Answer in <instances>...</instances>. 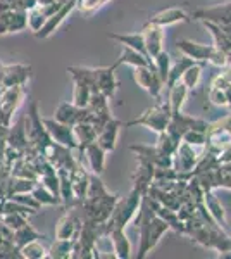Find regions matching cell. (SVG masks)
Returning a JSON list of instances; mask_svg holds the SVG:
<instances>
[{
  "label": "cell",
  "mask_w": 231,
  "mask_h": 259,
  "mask_svg": "<svg viewBox=\"0 0 231 259\" xmlns=\"http://www.w3.org/2000/svg\"><path fill=\"white\" fill-rule=\"evenodd\" d=\"M133 223L140 233V247H138V259L147 257V254L152 252V249H155V245L161 242L162 235L167 232L169 225L164 221L161 216L155 214L154 207H152V199L149 194H145L142 197L140 202V209L136 211Z\"/></svg>",
  "instance_id": "cell-1"
},
{
  "label": "cell",
  "mask_w": 231,
  "mask_h": 259,
  "mask_svg": "<svg viewBox=\"0 0 231 259\" xmlns=\"http://www.w3.org/2000/svg\"><path fill=\"white\" fill-rule=\"evenodd\" d=\"M119 195L107 192L106 185L100 180V175H90V187L86 197L81 200V220L86 223L104 225L114 209Z\"/></svg>",
  "instance_id": "cell-2"
},
{
  "label": "cell",
  "mask_w": 231,
  "mask_h": 259,
  "mask_svg": "<svg viewBox=\"0 0 231 259\" xmlns=\"http://www.w3.org/2000/svg\"><path fill=\"white\" fill-rule=\"evenodd\" d=\"M144 195L145 194H142L140 190L131 189V192H129L124 199H117L111 216H109V220L104 223V235L107 237V233L111 232V230L124 228L129 221H133L136 211L140 209V202Z\"/></svg>",
  "instance_id": "cell-3"
},
{
  "label": "cell",
  "mask_w": 231,
  "mask_h": 259,
  "mask_svg": "<svg viewBox=\"0 0 231 259\" xmlns=\"http://www.w3.org/2000/svg\"><path fill=\"white\" fill-rule=\"evenodd\" d=\"M176 47L183 56H188L190 59L197 62H211V64L222 68L224 64H228V54L224 50L217 49L216 45H205V44H197L192 40H178Z\"/></svg>",
  "instance_id": "cell-4"
},
{
  "label": "cell",
  "mask_w": 231,
  "mask_h": 259,
  "mask_svg": "<svg viewBox=\"0 0 231 259\" xmlns=\"http://www.w3.org/2000/svg\"><path fill=\"white\" fill-rule=\"evenodd\" d=\"M26 133H28V147L38 150L40 154H43L45 150L49 149V145L52 144V139H50L47 128L43 124V118L38 112V106L36 102L29 104L28 109V116L26 118Z\"/></svg>",
  "instance_id": "cell-5"
},
{
  "label": "cell",
  "mask_w": 231,
  "mask_h": 259,
  "mask_svg": "<svg viewBox=\"0 0 231 259\" xmlns=\"http://www.w3.org/2000/svg\"><path fill=\"white\" fill-rule=\"evenodd\" d=\"M171 107L167 102H159L152 107H149L144 114H140L138 118L128 121V123H123V126L129 128V126H145L149 130H152L159 135V133L166 132L167 124H169L171 119Z\"/></svg>",
  "instance_id": "cell-6"
},
{
  "label": "cell",
  "mask_w": 231,
  "mask_h": 259,
  "mask_svg": "<svg viewBox=\"0 0 231 259\" xmlns=\"http://www.w3.org/2000/svg\"><path fill=\"white\" fill-rule=\"evenodd\" d=\"M209 124L211 123H207V121H204L200 118H193V116H188V114H184V112L178 111L171 114V119H169V124H167L166 132L169 133L176 142H181L183 135L188 130H199V132L207 133Z\"/></svg>",
  "instance_id": "cell-7"
},
{
  "label": "cell",
  "mask_w": 231,
  "mask_h": 259,
  "mask_svg": "<svg viewBox=\"0 0 231 259\" xmlns=\"http://www.w3.org/2000/svg\"><path fill=\"white\" fill-rule=\"evenodd\" d=\"M133 80L140 89H144L147 94L152 95L155 100H161V92L166 83L159 76L157 69L154 66H138L133 68Z\"/></svg>",
  "instance_id": "cell-8"
},
{
  "label": "cell",
  "mask_w": 231,
  "mask_h": 259,
  "mask_svg": "<svg viewBox=\"0 0 231 259\" xmlns=\"http://www.w3.org/2000/svg\"><path fill=\"white\" fill-rule=\"evenodd\" d=\"M200 154L197 152L195 147L187 142H179L178 149L173 154V168L181 175H190L193 177V169H195L197 162L200 161Z\"/></svg>",
  "instance_id": "cell-9"
},
{
  "label": "cell",
  "mask_w": 231,
  "mask_h": 259,
  "mask_svg": "<svg viewBox=\"0 0 231 259\" xmlns=\"http://www.w3.org/2000/svg\"><path fill=\"white\" fill-rule=\"evenodd\" d=\"M43 124L47 128L50 139L56 142V144L64 145V147L69 149H79L76 135H74V128L71 124L61 123L57 119H45V118H43Z\"/></svg>",
  "instance_id": "cell-10"
},
{
  "label": "cell",
  "mask_w": 231,
  "mask_h": 259,
  "mask_svg": "<svg viewBox=\"0 0 231 259\" xmlns=\"http://www.w3.org/2000/svg\"><path fill=\"white\" fill-rule=\"evenodd\" d=\"M54 119L74 126V124L83 123V121L91 123V112L88 107H79L73 102H62L57 106L56 114H54Z\"/></svg>",
  "instance_id": "cell-11"
},
{
  "label": "cell",
  "mask_w": 231,
  "mask_h": 259,
  "mask_svg": "<svg viewBox=\"0 0 231 259\" xmlns=\"http://www.w3.org/2000/svg\"><path fill=\"white\" fill-rule=\"evenodd\" d=\"M74 9H76V0H66V4L61 7V9H59L57 12H54V14L50 16V18H47L45 24L41 26V30L36 31L35 36H36V38H41V40H45V38H49V36H52L54 31H56L57 28L61 26L62 23H64L66 18H68V16Z\"/></svg>",
  "instance_id": "cell-12"
},
{
  "label": "cell",
  "mask_w": 231,
  "mask_h": 259,
  "mask_svg": "<svg viewBox=\"0 0 231 259\" xmlns=\"http://www.w3.org/2000/svg\"><path fill=\"white\" fill-rule=\"evenodd\" d=\"M142 33H144V38H145L147 54H149V57L154 61V57H157L164 50V28L157 26V24L149 21V23L142 28Z\"/></svg>",
  "instance_id": "cell-13"
},
{
  "label": "cell",
  "mask_w": 231,
  "mask_h": 259,
  "mask_svg": "<svg viewBox=\"0 0 231 259\" xmlns=\"http://www.w3.org/2000/svg\"><path fill=\"white\" fill-rule=\"evenodd\" d=\"M192 18L199 21H209V23H217V24H231V0L216 7L195 11L192 14Z\"/></svg>",
  "instance_id": "cell-14"
},
{
  "label": "cell",
  "mask_w": 231,
  "mask_h": 259,
  "mask_svg": "<svg viewBox=\"0 0 231 259\" xmlns=\"http://www.w3.org/2000/svg\"><path fill=\"white\" fill-rule=\"evenodd\" d=\"M83 227V220L76 212L68 211L57 223L56 228V239H78L79 232Z\"/></svg>",
  "instance_id": "cell-15"
},
{
  "label": "cell",
  "mask_w": 231,
  "mask_h": 259,
  "mask_svg": "<svg viewBox=\"0 0 231 259\" xmlns=\"http://www.w3.org/2000/svg\"><path fill=\"white\" fill-rule=\"evenodd\" d=\"M121 128H123V121L111 118L102 126V130L99 132V135H97V144L106 150V152H112V150L116 149L117 137H119Z\"/></svg>",
  "instance_id": "cell-16"
},
{
  "label": "cell",
  "mask_w": 231,
  "mask_h": 259,
  "mask_svg": "<svg viewBox=\"0 0 231 259\" xmlns=\"http://www.w3.org/2000/svg\"><path fill=\"white\" fill-rule=\"evenodd\" d=\"M190 19L192 16L183 7H169V9H164L161 12H157V14H154L149 21L161 28H166L176 23H188Z\"/></svg>",
  "instance_id": "cell-17"
},
{
  "label": "cell",
  "mask_w": 231,
  "mask_h": 259,
  "mask_svg": "<svg viewBox=\"0 0 231 259\" xmlns=\"http://www.w3.org/2000/svg\"><path fill=\"white\" fill-rule=\"evenodd\" d=\"M136 161H138V168L135 171V175H133V189L140 190L142 194H147L154 182L155 166L152 162L140 159V157H136Z\"/></svg>",
  "instance_id": "cell-18"
},
{
  "label": "cell",
  "mask_w": 231,
  "mask_h": 259,
  "mask_svg": "<svg viewBox=\"0 0 231 259\" xmlns=\"http://www.w3.org/2000/svg\"><path fill=\"white\" fill-rule=\"evenodd\" d=\"M117 68L114 64L112 66H106V68H95V78H97V87H99V92H102L106 97L112 99L117 90V80L114 71Z\"/></svg>",
  "instance_id": "cell-19"
},
{
  "label": "cell",
  "mask_w": 231,
  "mask_h": 259,
  "mask_svg": "<svg viewBox=\"0 0 231 259\" xmlns=\"http://www.w3.org/2000/svg\"><path fill=\"white\" fill-rule=\"evenodd\" d=\"M24 99V89L23 85H16V87H7V90L4 92L2 100H0V109L6 114V118L9 119L12 116V112L19 107V104Z\"/></svg>",
  "instance_id": "cell-20"
},
{
  "label": "cell",
  "mask_w": 231,
  "mask_h": 259,
  "mask_svg": "<svg viewBox=\"0 0 231 259\" xmlns=\"http://www.w3.org/2000/svg\"><path fill=\"white\" fill-rule=\"evenodd\" d=\"M69 177H71V183H73L74 195H76L78 202H81V200L86 197L88 187H90V175H88L86 169L78 162V164H74L73 168L69 169Z\"/></svg>",
  "instance_id": "cell-21"
},
{
  "label": "cell",
  "mask_w": 231,
  "mask_h": 259,
  "mask_svg": "<svg viewBox=\"0 0 231 259\" xmlns=\"http://www.w3.org/2000/svg\"><path fill=\"white\" fill-rule=\"evenodd\" d=\"M204 26L211 31L216 41V47L224 50L226 54L231 52V24H217V23H209V21H202Z\"/></svg>",
  "instance_id": "cell-22"
},
{
  "label": "cell",
  "mask_w": 231,
  "mask_h": 259,
  "mask_svg": "<svg viewBox=\"0 0 231 259\" xmlns=\"http://www.w3.org/2000/svg\"><path fill=\"white\" fill-rule=\"evenodd\" d=\"M107 237H111L112 244V252L117 259H128L131 256V242L126 237L124 228H114L107 233Z\"/></svg>",
  "instance_id": "cell-23"
},
{
  "label": "cell",
  "mask_w": 231,
  "mask_h": 259,
  "mask_svg": "<svg viewBox=\"0 0 231 259\" xmlns=\"http://www.w3.org/2000/svg\"><path fill=\"white\" fill-rule=\"evenodd\" d=\"M109 38L119 41V44L124 45V47L135 49L140 54H144V56L149 57V54H147V47H145L144 33H142V31H138V33H109ZM149 59H150V57H149ZM150 61H152V59H150Z\"/></svg>",
  "instance_id": "cell-24"
},
{
  "label": "cell",
  "mask_w": 231,
  "mask_h": 259,
  "mask_svg": "<svg viewBox=\"0 0 231 259\" xmlns=\"http://www.w3.org/2000/svg\"><path fill=\"white\" fill-rule=\"evenodd\" d=\"M57 175H59V187H61V199L62 204H64L68 209H73L78 204V199L74 195L73 190V183H71V177L69 171L64 168H57Z\"/></svg>",
  "instance_id": "cell-25"
},
{
  "label": "cell",
  "mask_w": 231,
  "mask_h": 259,
  "mask_svg": "<svg viewBox=\"0 0 231 259\" xmlns=\"http://www.w3.org/2000/svg\"><path fill=\"white\" fill-rule=\"evenodd\" d=\"M7 145L18 149L19 152H26L28 149V133H26V119H21L7 132Z\"/></svg>",
  "instance_id": "cell-26"
},
{
  "label": "cell",
  "mask_w": 231,
  "mask_h": 259,
  "mask_svg": "<svg viewBox=\"0 0 231 259\" xmlns=\"http://www.w3.org/2000/svg\"><path fill=\"white\" fill-rule=\"evenodd\" d=\"M85 154L88 157V164L94 175H102L104 168H106V150L100 147L97 142H91L85 147Z\"/></svg>",
  "instance_id": "cell-27"
},
{
  "label": "cell",
  "mask_w": 231,
  "mask_h": 259,
  "mask_svg": "<svg viewBox=\"0 0 231 259\" xmlns=\"http://www.w3.org/2000/svg\"><path fill=\"white\" fill-rule=\"evenodd\" d=\"M204 206L207 207L209 214L212 216L214 221H216L219 227H224L226 225V211L222 207L221 200L216 197L214 190H204Z\"/></svg>",
  "instance_id": "cell-28"
},
{
  "label": "cell",
  "mask_w": 231,
  "mask_h": 259,
  "mask_svg": "<svg viewBox=\"0 0 231 259\" xmlns=\"http://www.w3.org/2000/svg\"><path fill=\"white\" fill-rule=\"evenodd\" d=\"M121 64H129V66H133V68H138V66H154V61H150L149 57L140 54L138 50L124 47L123 45V52H121L119 59L114 62L116 68H119Z\"/></svg>",
  "instance_id": "cell-29"
},
{
  "label": "cell",
  "mask_w": 231,
  "mask_h": 259,
  "mask_svg": "<svg viewBox=\"0 0 231 259\" xmlns=\"http://www.w3.org/2000/svg\"><path fill=\"white\" fill-rule=\"evenodd\" d=\"M28 78H29V68H28V66L16 64V66H9V68L4 69L2 83L6 87H16V85H23L24 87V81H26Z\"/></svg>",
  "instance_id": "cell-30"
},
{
  "label": "cell",
  "mask_w": 231,
  "mask_h": 259,
  "mask_svg": "<svg viewBox=\"0 0 231 259\" xmlns=\"http://www.w3.org/2000/svg\"><path fill=\"white\" fill-rule=\"evenodd\" d=\"M76 239H57L52 247L47 250V257L50 259H69L73 257Z\"/></svg>",
  "instance_id": "cell-31"
},
{
  "label": "cell",
  "mask_w": 231,
  "mask_h": 259,
  "mask_svg": "<svg viewBox=\"0 0 231 259\" xmlns=\"http://www.w3.org/2000/svg\"><path fill=\"white\" fill-rule=\"evenodd\" d=\"M73 78V83H74V89H73V104H76L79 107H88L90 104V99H91V87L88 85L85 80L78 76H71Z\"/></svg>",
  "instance_id": "cell-32"
},
{
  "label": "cell",
  "mask_w": 231,
  "mask_h": 259,
  "mask_svg": "<svg viewBox=\"0 0 231 259\" xmlns=\"http://www.w3.org/2000/svg\"><path fill=\"white\" fill-rule=\"evenodd\" d=\"M195 62H197V61L190 59L188 56H181L178 61L174 62V64H171L169 74H167V80H166V87H167V89H171V87L176 85V83L181 80V76H183L184 71L190 68V66L195 64Z\"/></svg>",
  "instance_id": "cell-33"
},
{
  "label": "cell",
  "mask_w": 231,
  "mask_h": 259,
  "mask_svg": "<svg viewBox=\"0 0 231 259\" xmlns=\"http://www.w3.org/2000/svg\"><path fill=\"white\" fill-rule=\"evenodd\" d=\"M74 135H76V140L79 144V149L85 150V147L91 142H97V130L91 123L88 121H83V123L74 124Z\"/></svg>",
  "instance_id": "cell-34"
},
{
  "label": "cell",
  "mask_w": 231,
  "mask_h": 259,
  "mask_svg": "<svg viewBox=\"0 0 231 259\" xmlns=\"http://www.w3.org/2000/svg\"><path fill=\"white\" fill-rule=\"evenodd\" d=\"M188 92H190V89H188L187 85H183L181 81H178L176 85L171 87L169 89V100H167V104H169V107H171V112L181 111L184 100H187V97H188Z\"/></svg>",
  "instance_id": "cell-35"
},
{
  "label": "cell",
  "mask_w": 231,
  "mask_h": 259,
  "mask_svg": "<svg viewBox=\"0 0 231 259\" xmlns=\"http://www.w3.org/2000/svg\"><path fill=\"white\" fill-rule=\"evenodd\" d=\"M38 239H45V237H43V235H40V233L36 232V230L33 228L29 223H26V225H23L21 228L14 230V237H12V242H14L16 247L21 249L23 245H26L28 242L38 240Z\"/></svg>",
  "instance_id": "cell-36"
},
{
  "label": "cell",
  "mask_w": 231,
  "mask_h": 259,
  "mask_svg": "<svg viewBox=\"0 0 231 259\" xmlns=\"http://www.w3.org/2000/svg\"><path fill=\"white\" fill-rule=\"evenodd\" d=\"M36 180H28V178H11V182L7 183V199L12 197L16 194H26V192H31L36 185Z\"/></svg>",
  "instance_id": "cell-37"
},
{
  "label": "cell",
  "mask_w": 231,
  "mask_h": 259,
  "mask_svg": "<svg viewBox=\"0 0 231 259\" xmlns=\"http://www.w3.org/2000/svg\"><path fill=\"white\" fill-rule=\"evenodd\" d=\"M31 194H33V197L40 202V206H59V204H62L61 197L54 195L52 192H50L47 187L40 182L35 185V189L31 190Z\"/></svg>",
  "instance_id": "cell-38"
},
{
  "label": "cell",
  "mask_w": 231,
  "mask_h": 259,
  "mask_svg": "<svg viewBox=\"0 0 231 259\" xmlns=\"http://www.w3.org/2000/svg\"><path fill=\"white\" fill-rule=\"evenodd\" d=\"M19 254L21 257H28V259H43L47 257V249L38 240H31L19 249Z\"/></svg>",
  "instance_id": "cell-39"
},
{
  "label": "cell",
  "mask_w": 231,
  "mask_h": 259,
  "mask_svg": "<svg viewBox=\"0 0 231 259\" xmlns=\"http://www.w3.org/2000/svg\"><path fill=\"white\" fill-rule=\"evenodd\" d=\"M200 76H202V62H195V64L190 66V68L184 71L179 81H181L183 85H187L188 89L192 90V89H195V87L199 85Z\"/></svg>",
  "instance_id": "cell-40"
},
{
  "label": "cell",
  "mask_w": 231,
  "mask_h": 259,
  "mask_svg": "<svg viewBox=\"0 0 231 259\" xmlns=\"http://www.w3.org/2000/svg\"><path fill=\"white\" fill-rule=\"evenodd\" d=\"M178 145H179V142H176L167 132H162V133H159V140H157V145H155V147H157L159 152H162L164 156L173 157V154L176 152Z\"/></svg>",
  "instance_id": "cell-41"
},
{
  "label": "cell",
  "mask_w": 231,
  "mask_h": 259,
  "mask_svg": "<svg viewBox=\"0 0 231 259\" xmlns=\"http://www.w3.org/2000/svg\"><path fill=\"white\" fill-rule=\"evenodd\" d=\"M111 0H76V11L83 16H91Z\"/></svg>",
  "instance_id": "cell-42"
},
{
  "label": "cell",
  "mask_w": 231,
  "mask_h": 259,
  "mask_svg": "<svg viewBox=\"0 0 231 259\" xmlns=\"http://www.w3.org/2000/svg\"><path fill=\"white\" fill-rule=\"evenodd\" d=\"M154 68L157 69L159 76H161L162 81L166 83L167 74H169V68H171V56L166 52V50H162L157 57H154Z\"/></svg>",
  "instance_id": "cell-43"
},
{
  "label": "cell",
  "mask_w": 231,
  "mask_h": 259,
  "mask_svg": "<svg viewBox=\"0 0 231 259\" xmlns=\"http://www.w3.org/2000/svg\"><path fill=\"white\" fill-rule=\"evenodd\" d=\"M45 21H47V18H45V14L40 11V7H33V9L28 11V28L31 30L33 33L40 31L41 26L45 24Z\"/></svg>",
  "instance_id": "cell-44"
},
{
  "label": "cell",
  "mask_w": 231,
  "mask_h": 259,
  "mask_svg": "<svg viewBox=\"0 0 231 259\" xmlns=\"http://www.w3.org/2000/svg\"><path fill=\"white\" fill-rule=\"evenodd\" d=\"M217 187L231 190V161L219 162L217 166Z\"/></svg>",
  "instance_id": "cell-45"
},
{
  "label": "cell",
  "mask_w": 231,
  "mask_h": 259,
  "mask_svg": "<svg viewBox=\"0 0 231 259\" xmlns=\"http://www.w3.org/2000/svg\"><path fill=\"white\" fill-rule=\"evenodd\" d=\"M181 140L193 145V147H204L205 142H207V133L199 132V130H188V132L183 135Z\"/></svg>",
  "instance_id": "cell-46"
},
{
  "label": "cell",
  "mask_w": 231,
  "mask_h": 259,
  "mask_svg": "<svg viewBox=\"0 0 231 259\" xmlns=\"http://www.w3.org/2000/svg\"><path fill=\"white\" fill-rule=\"evenodd\" d=\"M2 221L11 230H18L23 227V225L28 223L26 214H19V212H6V214L2 216Z\"/></svg>",
  "instance_id": "cell-47"
},
{
  "label": "cell",
  "mask_w": 231,
  "mask_h": 259,
  "mask_svg": "<svg viewBox=\"0 0 231 259\" xmlns=\"http://www.w3.org/2000/svg\"><path fill=\"white\" fill-rule=\"evenodd\" d=\"M9 199L16 200V202L24 204V206H28L29 209H33L35 212H38V211L41 209L40 202H38V200H36L35 197H33L31 192H26V194H16V195H12V197H9Z\"/></svg>",
  "instance_id": "cell-48"
},
{
  "label": "cell",
  "mask_w": 231,
  "mask_h": 259,
  "mask_svg": "<svg viewBox=\"0 0 231 259\" xmlns=\"http://www.w3.org/2000/svg\"><path fill=\"white\" fill-rule=\"evenodd\" d=\"M209 100H211L214 106H217V107H229L224 90L217 89V87H211V89H209Z\"/></svg>",
  "instance_id": "cell-49"
},
{
  "label": "cell",
  "mask_w": 231,
  "mask_h": 259,
  "mask_svg": "<svg viewBox=\"0 0 231 259\" xmlns=\"http://www.w3.org/2000/svg\"><path fill=\"white\" fill-rule=\"evenodd\" d=\"M219 76H221L226 83H231V62H228V64L222 66V71L219 73Z\"/></svg>",
  "instance_id": "cell-50"
},
{
  "label": "cell",
  "mask_w": 231,
  "mask_h": 259,
  "mask_svg": "<svg viewBox=\"0 0 231 259\" xmlns=\"http://www.w3.org/2000/svg\"><path fill=\"white\" fill-rule=\"evenodd\" d=\"M224 94H226V99H228V106H229V109H231V83L224 89Z\"/></svg>",
  "instance_id": "cell-51"
},
{
  "label": "cell",
  "mask_w": 231,
  "mask_h": 259,
  "mask_svg": "<svg viewBox=\"0 0 231 259\" xmlns=\"http://www.w3.org/2000/svg\"><path fill=\"white\" fill-rule=\"evenodd\" d=\"M56 2V0H36V6L38 7H43V6H49V4Z\"/></svg>",
  "instance_id": "cell-52"
}]
</instances>
